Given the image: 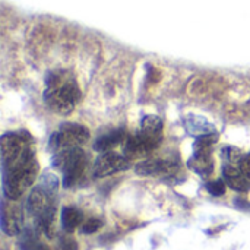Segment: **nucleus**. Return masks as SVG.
<instances>
[{"label":"nucleus","instance_id":"1","mask_svg":"<svg viewBox=\"0 0 250 250\" xmlns=\"http://www.w3.org/2000/svg\"><path fill=\"white\" fill-rule=\"evenodd\" d=\"M81 100V91L75 76L67 70L50 72L45 78L44 103L57 114L66 116L73 111Z\"/></svg>","mask_w":250,"mask_h":250},{"label":"nucleus","instance_id":"2","mask_svg":"<svg viewBox=\"0 0 250 250\" xmlns=\"http://www.w3.org/2000/svg\"><path fill=\"white\" fill-rule=\"evenodd\" d=\"M1 173L4 198L10 201H18L34 185L37 179L38 161L35 158V151L9 166H3Z\"/></svg>","mask_w":250,"mask_h":250},{"label":"nucleus","instance_id":"3","mask_svg":"<svg viewBox=\"0 0 250 250\" xmlns=\"http://www.w3.org/2000/svg\"><path fill=\"white\" fill-rule=\"evenodd\" d=\"M53 167L62 171L63 186L66 189H72L82 182L88 167V157L81 146L63 149L56 152L53 158Z\"/></svg>","mask_w":250,"mask_h":250},{"label":"nucleus","instance_id":"4","mask_svg":"<svg viewBox=\"0 0 250 250\" xmlns=\"http://www.w3.org/2000/svg\"><path fill=\"white\" fill-rule=\"evenodd\" d=\"M89 141V130L79 123H63L50 139V148L54 152L82 146Z\"/></svg>","mask_w":250,"mask_h":250},{"label":"nucleus","instance_id":"5","mask_svg":"<svg viewBox=\"0 0 250 250\" xmlns=\"http://www.w3.org/2000/svg\"><path fill=\"white\" fill-rule=\"evenodd\" d=\"M130 168V160L125 155H119L113 151L101 152L92 167V174L97 179L108 177L120 171H126Z\"/></svg>","mask_w":250,"mask_h":250},{"label":"nucleus","instance_id":"6","mask_svg":"<svg viewBox=\"0 0 250 250\" xmlns=\"http://www.w3.org/2000/svg\"><path fill=\"white\" fill-rule=\"evenodd\" d=\"M160 144H161V139L148 136L139 130L138 133L126 138L123 152H125V157H127L129 160H135V158L149 155L160 146Z\"/></svg>","mask_w":250,"mask_h":250},{"label":"nucleus","instance_id":"7","mask_svg":"<svg viewBox=\"0 0 250 250\" xmlns=\"http://www.w3.org/2000/svg\"><path fill=\"white\" fill-rule=\"evenodd\" d=\"M135 171L142 177H171L179 171V164L173 160L148 158L138 163Z\"/></svg>","mask_w":250,"mask_h":250},{"label":"nucleus","instance_id":"8","mask_svg":"<svg viewBox=\"0 0 250 250\" xmlns=\"http://www.w3.org/2000/svg\"><path fill=\"white\" fill-rule=\"evenodd\" d=\"M23 211L15 201L4 199L1 204V231L6 236H18L23 230Z\"/></svg>","mask_w":250,"mask_h":250},{"label":"nucleus","instance_id":"9","mask_svg":"<svg viewBox=\"0 0 250 250\" xmlns=\"http://www.w3.org/2000/svg\"><path fill=\"white\" fill-rule=\"evenodd\" d=\"M53 190L54 188H50L48 185L47 186H38V188H34L28 196V201H26V211L34 217H40L42 215L44 212L56 208L54 205V196H53Z\"/></svg>","mask_w":250,"mask_h":250},{"label":"nucleus","instance_id":"10","mask_svg":"<svg viewBox=\"0 0 250 250\" xmlns=\"http://www.w3.org/2000/svg\"><path fill=\"white\" fill-rule=\"evenodd\" d=\"M223 179L226 185L240 193L249 192L250 190V179L246 177V174L240 170L239 166L234 164H224L223 166Z\"/></svg>","mask_w":250,"mask_h":250},{"label":"nucleus","instance_id":"11","mask_svg":"<svg viewBox=\"0 0 250 250\" xmlns=\"http://www.w3.org/2000/svg\"><path fill=\"white\" fill-rule=\"evenodd\" d=\"M188 167L202 177H208L214 171V160L211 152L193 151V155L188 161Z\"/></svg>","mask_w":250,"mask_h":250},{"label":"nucleus","instance_id":"12","mask_svg":"<svg viewBox=\"0 0 250 250\" xmlns=\"http://www.w3.org/2000/svg\"><path fill=\"white\" fill-rule=\"evenodd\" d=\"M126 133L123 129H116L111 132H107L101 136H98L94 142V149L98 152H108L111 151L114 146L120 145L122 142L126 141Z\"/></svg>","mask_w":250,"mask_h":250},{"label":"nucleus","instance_id":"13","mask_svg":"<svg viewBox=\"0 0 250 250\" xmlns=\"http://www.w3.org/2000/svg\"><path fill=\"white\" fill-rule=\"evenodd\" d=\"M83 223L82 212L75 207H64L60 212V224L66 233H72Z\"/></svg>","mask_w":250,"mask_h":250},{"label":"nucleus","instance_id":"14","mask_svg":"<svg viewBox=\"0 0 250 250\" xmlns=\"http://www.w3.org/2000/svg\"><path fill=\"white\" fill-rule=\"evenodd\" d=\"M185 127L189 133L196 135V136L215 133V127L207 119L199 117V116H188L185 119Z\"/></svg>","mask_w":250,"mask_h":250},{"label":"nucleus","instance_id":"15","mask_svg":"<svg viewBox=\"0 0 250 250\" xmlns=\"http://www.w3.org/2000/svg\"><path fill=\"white\" fill-rule=\"evenodd\" d=\"M142 133L148 135V136H152V138H157V139H161V132H163V120L158 117V116H154V114H146L142 117L141 120V129H139Z\"/></svg>","mask_w":250,"mask_h":250},{"label":"nucleus","instance_id":"16","mask_svg":"<svg viewBox=\"0 0 250 250\" xmlns=\"http://www.w3.org/2000/svg\"><path fill=\"white\" fill-rule=\"evenodd\" d=\"M218 141V135L215 133H208V135H202L196 138L193 151H199V152H212L214 145Z\"/></svg>","mask_w":250,"mask_h":250},{"label":"nucleus","instance_id":"17","mask_svg":"<svg viewBox=\"0 0 250 250\" xmlns=\"http://www.w3.org/2000/svg\"><path fill=\"white\" fill-rule=\"evenodd\" d=\"M21 250H48V248L34 234V233H25L21 243H19Z\"/></svg>","mask_w":250,"mask_h":250},{"label":"nucleus","instance_id":"18","mask_svg":"<svg viewBox=\"0 0 250 250\" xmlns=\"http://www.w3.org/2000/svg\"><path fill=\"white\" fill-rule=\"evenodd\" d=\"M221 157L223 160L226 161V164H234V166H239L240 160L243 158V154L240 149L234 148V146H226L223 148L221 151Z\"/></svg>","mask_w":250,"mask_h":250},{"label":"nucleus","instance_id":"19","mask_svg":"<svg viewBox=\"0 0 250 250\" xmlns=\"http://www.w3.org/2000/svg\"><path fill=\"white\" fill-rule=\"evenodd\" d=\"M207 190L212 196H223L226 193V182H224V179H217V180L209 182L207 185Z\"/></svg>","mask_w":250,"mask_h":250},{"label":"nucleus","instance_id":"20","mask_svg":"<svg viewBox=\"0 0 250 250\" xmlns=\"http://www.w3.org/2000/svg\"><path fill=\"white\" fill-rule=\"evenodd\" d=\"M101 226H103L101 220H98V218H89V220H86V221L82 223L81 231L83 234H94V233H97L101 229Z\"/></svg>","mask_w":250,"mask_h":250},{"label":"nucleus","instance_id":"21","mask_svg":"<svg viewBox=\"0 0 250 250\" xmlns=\"http://www.w3.org/2000/svg\"><path fill=\"white\" fill-rule=\"evenodd\" d=\"M59 250H78V243L70 236H63L59 239Z\"/></svg>","mask_w":250,"mask_h":250},{"label":"nucleus","instance_id":"22","mask_svg":"<svg viewBox=\"0 0 250 250\" xmlns=\"http://www.w3.org/2000/svg\"><path fill=\"white\" fill-rule=\"evenodd\" d=\"M239 167H240V170L246 174V177L250 179V152L249 154H246V155H243V158H242L240 163H239Z\"/></svg>","mask_w":250,"mask_h":250}]
</instances>
